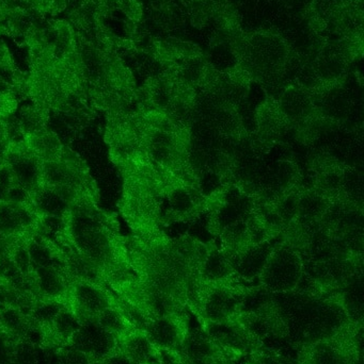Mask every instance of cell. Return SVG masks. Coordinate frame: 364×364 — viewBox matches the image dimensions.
I'll list each match as a JSON object with an SVG mask.
<instances>
[{"instance_id":"obj_1","label":"cell","mask_w":364,"mask_h":364,"mask_svg":"<svg viewBox=\"0 0 364 364\" xmlns=\"http://www.w3.org/2000/svg\"><path fill=\"white\" fill-rule=\"evenodd\" d=\"M73 346L87 356L96 359L109 357L115 348V341L113 333H108L98 323H85L71 338Z\"/></svg>"},{"instance_id":"obj_2","label":"cell","mask_w":364,"mask_h":364,"mask_svg":"<svg viewBox=\"0 0 364 364\" xmlns=\"http://www.w3.org/2000/svg\"><path fill=\"white\" fill-rule=\"evenodd\" d=\"M72 296L78 310L76 316L83 314L87 318L98 316L103 310L110 307L109 296L100 284L73 282Z\"/></svg>"},{"instance_id":"obj_3","label":"cell","mask_w":364,"mask_h":364,"mask_svg":"<svg viewBox=\"0 0 364 364\" xmlns=\"http://www.w3.org/2000/svg\"><path fill=\"white\" fill-rule=\"evenodd\" d=\"M24 143L28 151L40 161H53L59 159L63 153L64 147L62 146L57 134L46 128L34 134H27L24 138Z\"/></svg>"},{"instance_id":"obj_4","label":"cell","mask_w":364,"mask_h":364,"mask_svg":"<svg viewBox=\"0 0 364 364\" xmlns=\"http://www.w3.org/2000/svg\"><path fill=\"white\" fill-rule=\"evenodd\" d=\"M38 280V290L44 297L57 299L63 296L66 292V277L64 272L58 271L53 267H43L36 272Z\"/></svg>"},{"instance_id":"obj_5","label":"cell","mask_w":364,"mask_h":364,"mask_svg":"<svg viewBox=\"0 0 364 364\" xmlns=\"http://www.w3.org/2000/svg\"><path fill=\"white\" fill-rule=\"evenodd\" d=\"M17 119H19V127H21L24 138H25L27 134H34V132L46 128L47 121H48V110L36 106V105L24 107L19 112Z\"/></svg>"},{"instance_id":"obj_6","label":"cell","mask_w":364,"mask_h":364,"mask_svg":"<svg viewBox=\"0 0 364 364\" xmlns=\"http://www.w3.org/2000/svg\"><path fill=\"white\" fill-rule=\"evenodd\" d=\"M56 335L63 340H71L74 333L80 328V322L76 314L62 309L51 323Z\"/></svg>"},{"instance_id":"obj_7","label":"cell","mask_w":364,"mask_h":364,"mask_svg":"<svg viewBox=\"0 0 364 364\" xmlns=\"http://www.w3.org/2000/svg\"><path fill=\"white\" fill-rule=\"evenodd\" d=\"M98 324L108 333L120 335L125 331V321L122 314L113 308H106L98 316Z\"/></svg>"},{"instance_id":"obj_8","label":"cell","mask_w":364,"mask_h":364,"mask_svg":"<svg viewBox=\"0 0 364 364\" xmlns=\"http://www.w3.org/2000/svg\"><path fill=\"white\" fill-rule=\"evenodd\" d=\"M62 309L63 307L57 301H44V303L34 306L33 310H32V318L38 324L49 325L53 323L56 316L60 314Z\"/></svg>"},{"instance_id":"obj_9","label":"cell","mask_w":364,"mask_h":364,"mask_svg":"<svg viewBox=\"0 0 364 364\" xmlns=\"http://www.w3.org/2000/svg\"><path fill=\"white\" fill-rule=\"evenodd\" d=\"M128 358L135 363H142L149 359L151 355V344L142 337H134L128 340L125 346Z\"/></svg>"},{"instance_id":"obj_10","label":"cell","mask_w":364,"mask_h":364,"mask_svg":"<svg viewBox=\"0 0 364 364\" xmlns=\"http://www.w3.org/2000/svg\"><path fill=\"white\" fill-rule=\"evenodd\" d=\"M87 357V355L75 348L66 353L64 356V364H88Z\"/></svg>"},{"instance_id":"obj_11","label":"cell","mask_w":364,"mask_h":364,"mask_svg":"<svg viewBox=\"0 0 364 364\" xmlns=\"http://www.w3.org/2000/svg\"><path fill=\"white\" fill-rule=\"evenodd\" d=\"M207 227H209V232L213 233V235H220L222 233V223H220L219 216L217 215V211L212 212Z\"/></svg>"},{"instance_id":"obj_12","label":"cell","mask_w":364,"mask_h":364,"mask_svg":"<svg viewBox=\"0 0 364 364\" xmlns=\"http://www.w3.org/2000/svg\"><path fill=\"white\" fill-rule=\"evenodd\" d=\"M105 364H132L130 359L126 356H109Z\"/></svg>"}]
</instances>
